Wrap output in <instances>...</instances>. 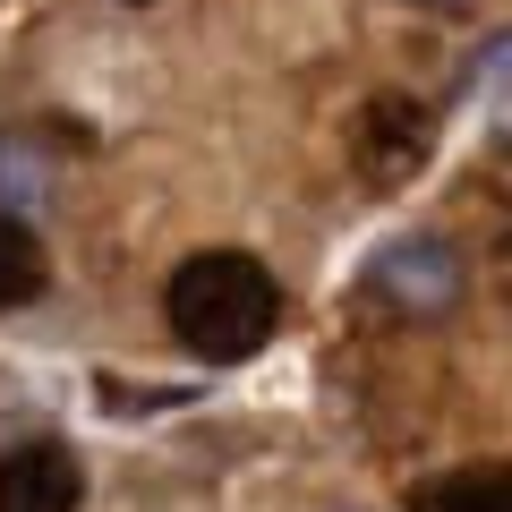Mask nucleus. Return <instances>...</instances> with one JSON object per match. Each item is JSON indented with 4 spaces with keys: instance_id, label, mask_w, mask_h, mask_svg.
I'll list each match as a JSON object with an SVG mask.
<instances>
[{
    "instance_id": "nucleus-1",
    "label": "nucleus",
    "mask_w": 512,
    "mask_h": 512,
    "mask_svg": "<svg viewBox=\"0 0 512 512\" xmlns=\"http://www.w3.org/2000/svg\"><path fill=\"white\" fill-rule=\"evenodd\" d=\"M171 333H180L197 359H248V350L274 342V316H282V291L274 274L239 248H214V256H188L171 274Z\"/></svg>"
},
{
    "instance_id": "nucleus-4",
    "label": "nucleus",
    "mask_w": 512,
    "mask_h": 512,
    "mask_svg": "<svg viewBox=\"0 0 512 512\" xmlns=\"http://www.w3.org/2000/svg\"><path fill=\"white\" fill-rule=\"evenodd\" d=\"M427 137H436V128H427V111L410 103V94H376V103H367V163H376V180H402L427 154Z\"/></svg>"
},
{
    "instance_id": "nucleus-3",
    "label": "nucleus",
    "mask_w": 512,
    "mask_h": 512,
    "mask_svg": "<svg viewBox=\"0 0 512 512\" xmlns=\"http://www.w3.org/2000/svg\"><path fill=\"white\" fill-rule=\"evenodd\" d=\"M86 478H77L69 444H18L0 461V512H77Z\"/></svg>"
},
{
    "instance_id": "nucleus-2",
    "label": "nucleus",
    "mask_w": 512,
    "mask_h": 512,
    "mask_svg": "<svg viewBox=\"0 0 512 512\" xmlns=\"http://www.w3.org/2000/svg\"><path fill=\"white\" fill-rule=\"evenodd\" d=\"M367 282H376V299H393L402 316H444L461 308V256L444 248V239H393V248L367 265Z\"/></svg>"
},
{
    "instance_id": "nucleus-7",
    "label": "nucleus",
    "mask_w": 512,
    "mask_h": 512,
    "mask_svg": "<svg viewBox=\"0 0 512 512\" xmlns=\"http://www.w3.org/2000/svg\"><path fill=\"white\" fill-rule=\"evenodd\" d=\"M427 9H461V0H427Z\"/></svg>"
},
{
    "instance_id": "nucleus-6",
    "label": "nucleus",
    "mask_w": 512,
    "mask_h": 512,
    "mask_svg": "<svg viewBox=\"0 0 512 512\" xmlns=\"http://www.w3.org/2000/svg\"><path fill=\"white\" fill-rule=\"evenodd\" d=\"M410 512H504V470H453V478H436V487H419L410 495Z\"/></svg>"
},
{
    "instance_id": "nucleus-5",
    "label": "nucleus",
    "mask_w": 512,
    "mask_h": 512,
    "mask_svg": "<svg viewBox=\"0 0 512 512\" xmlns=\"http://www.w3.org/2000/svg\"><path fill=\"white\" fill-rule=\"evenodd\" d=\"M43 291V239L18 214H0V308H26Z\"/></svg>"
}]
</instances>
